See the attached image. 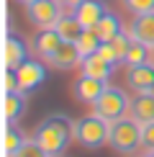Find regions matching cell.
I'll list each match as a JSON object with an SVG mask.
<instances>
[{"label": "cell", "mask_w": 154, "mask_h": 157, "mask_svg": "<svg viewBox=\"0 0 154 157\" xmlns=\"http://www.w3.org/2000/svg\"><path fill=\"white\" fill-rule=\"evenodd\" d=\"M3 59H5V67L18 70L26 59H28V47H26L18 36H8L5 39V57Z\"/></svg>", "instance_id": "9a60e30c"}, {"label": "cell", "mask_w": 154, "mask_h": 157, "mask_svg": "<svg viewBox=\"0 0 154 157\" xmlns=\"http://www.w3.org/2000/svg\"><path fill=\"white\" fill-rule=\"evenodd\" d=\"M146 157H154V155H146Z\"/></svg>", "instance_id": "4dcf8cb0"}, {"label": "cell", "mask_w": 154, "mask_h": 157, "mask_svg": "<svg viewBox=\"0 0 154 157\" xmlns=\"http://www.w3.org/2000/svg\"><path fill=\"white\" fill-rule=\"evenodd\" d=\"M3 113H5V124H16L26 113V93L23 90L5 93V98H3Z\"/></svg>", "instance_id": "2e32d148"}, {"label": "cell", "mask_w": 154, "mask_h": 157, "mask_svg": "<svg viewBox=\"0 0 154 157\" xmlns=\"http://www.w3.org/2000/svg\"><path fill=\"white\" fill-rule=\"evenodd\" d=\"M59 157H62V155H59Z\"/></svg>", "instance_id": "1f68e13d"}, {"label": "cell", "mask_w": 154, "mask_h": 157, "mask_svg": "<svg viewBox=\"0 0 154 157\" xmlns=\"http://www.w3.org/2000/svg\"><path fill=\"white\" fill-rule=\"evenodd\" d=\"M128 113H131L139 124L154 121V93H136L131 98V108H128Z\"/></svg>", "instance_id": "7c38bea8"}, {"label": "cell", "mask_w": 154, "mask_h": 157, "mask_svg": "<svg viewBox=\"0 0 154 157\" xmlns=\"http://www.w3.org/2000/svg\"><path fill=\"white\" fill-rule=\"evenodd\" d=\"M26 18L36 29H54L62 18V3L59 0H31L26 3Z\"/></svg>", "instance_id": "5b68a950"}, {"label": "cell", "mask_w": 154, "mask_h": 157, "mask_svg": "<svg viewBox=\"0 0 154 157\" xmlns=\"http://www.w3.org/2000/svg\"><path fill=\"white\" fill-rule=\"evenodd\" d=\"M16 90H21L18 72L13 67H5V72H3V93H16Z\"/></svg>", "instance_id": "484cf974"}, {"label": "cell", "mask_w": 154, "mask_h": 157, "mask_svg": "<svg viewBox=\"0 0 154 157\" xmlns=\"http://www.w3.org/2000/svg\"><path fill=\"white\" fill-rule=\"evenodd\" d=\"M54 29H57V34H59L64 41H77V39H80V34L85 31V26L77 21L75 13H62V18L57 21Z\"/></svg>", "instance_id": "e0dca14e"}, {"label": "cell", "mask_w": 154, "mask_h": 157, "mask_svg": "<svg viewBox=\"0 0 154 157\" xmlns=\"http://www.w3.org/2000/svg\"><path fill=\"white\" fill-rule=\"evenodd\" d=\"M113 49H116V54L121 57V62L126 59V54H128V49H131V44H134V36H131V31H121L118 36L113 39Z\"/></svg>", "instance_id": "603a6c76"}, {"label": "cell", "mask_w": 154, "mask_h": 157, "mask_svg": "<svg viewBox=\"0 0 154 157\" xmlns=\"http://www.w3.org/2000/svg\"><path fill=\"white\" fill-rule=\"evenodd\" d=\"M98 54L103 57V59H108L111 64H121V57L116 54V49H113V44H111V41H103L100 47H98Z\"/></svg>", "instance_id": "4316f807"}, {"label": "cell", "mask_w": 154, "mask_h": 157, "mask_svg": "<svg viewBox=\"0 0 154 157\" xmlns=\"http://www.w3.org/2000/svg\"><path fill=\"white\" fill-rule=\"evenodd\" d=\"M108 144H111L118 155H136L141 149V124L134 119L131 113L111 121Z\"/></svg>", "instance_id": "7a4b0ae2"}, {"label": "cell", "mask_w": 154, "mask_h": 157, "mask_svg": "<svg viewBox=\"0 0 154 157\" xmlns=\"http://www.w3.org/2000/svg\"><path fill=\"white\" fill-rule=\"evenodd\" d=\"M128 108H131V98L123 93V88L108 85V88L103 90V95L90 106V113L100 116V119H105V121H116V119H121V116H126Z\"/></svg>", "instance_id": "277c9868"}, {"label": "cell", "mask_w": 154, "mask_h": 157, "mask_svg": "<svg viewBox=\"0 0 154 157\" xmlns=\"http://www.w3.org/2000/svg\"><path fill=\"white\" fill-rule=\"evenodd\" d=\"M75 44H77V49H80V54H82V57H87V54H95L103 41H100V36L95 34V29H85Z\"/></svg>", "instance_id": "ffe728a7"}, {"label": "cell", "mask_w": 154, "mask_h": 157, "mask_svg": "<svg viewBox=\"0 0 154 157\" xmlns=\"http://www.w3.org/2000/svg\"><path fill=\"white\" fill-rule=\"evenodd\" d=\"M152 59V47H146L144 41H136L134 39V44H131V49H128V54H126V67H131V64H144V62H149Z\"/></svg>", "instance_id": "44dd1931"}, {"label": "cell", "mask_w": 154, "mask_h": 157, "mask_svg": "<svg viewBox=\"0 0 154 157\" xmlns=\"http://www.w3.org/2000/svg\"><path fill=\"white\" fill-rule=\"evenodd\" d=\"M72 13L77 16V21L85 26V29H95L98 21L105 16L108 10H105V5H103L100 0H85V3H82L77 10H72Z\"/></svg>", "instance_id": "4fadbf2b"}, {"label": "cell", "mask_w": 154, "mask_h": 157, "mask_svg": "<svg viewBox=\"0 0 154 157\" xmlns=\"http://www.w3.org/2000/svg\"><path fill=\"white\" fill-rule=\"evenodd\" d=\"M113 70H116V64H111L108 59H103L98 52L82 57V62H80V72L82 75H93V77H100V80H108V77L113 75Z\"/></svg>", "instance_id": "8fae6325"}, {"label": "cell", "mask_w": 154, "mask_h": 157, "mask_svg": "<svg viewBox=\"0 0 154 157\" xmlns=\"http://www.w3.org/2000/svg\"><path fill=\"white\" fill-rule=\"evenodd\" d=\"M128 31H131V36L136 39V41H144L146 47H154V10L134 16Z\"/></svg>", "instance_id": "30bf717a"}, {"label": "cell", "mask_w": 154, "mask_h": 157, "mask_svg": "<svg viewBox=\"0 0 154 157\" xmlns=\"http://www.w3.org/2000/svg\"><path fill=\"white\" fill-rule=\"evenodd\" d=\"M59 3H62V8H67V10H77L85 0H59Z\"/></svg>", "instance_id": "83f0119b"}, {"label": "cell", "mask_w": 154, "mask_h": 157, "mask_svg": "<svg viewBox=\"0 0 154 157\" xmlns=\"http://www.w3.org/2000/svg\"><path fill=\"white\" fill-rule=\"evenodd\" d=\"M123 8L134 16L139 13H152L154 10V0H123Z\"/></svg>", "instance_id": "d4e9b609"}, {"label": "cell", "mask_w": 154, "mask_h": 157, "mask_svg": "<svg viewBox=\"0 0 154 157\" xmlns=\"http://www.w3.org/2000/svg\"><path fill=\"white\" fill-rule=\"evenodd\" d=\"M126 85L134 93H154V62L131 64L126 72Z\"/></svg>", "instance_id": "52a82bcc"}, {"label": "cell", "mask_w": 154, "mask_h": 157, "mask_svg": "<svg viewBox=\"0 0 154 157\" xmlns=\"http://www.w3.org/2000/svg\"><path fill=\"white\" fill-rule=\"evenodd\" d=\"M62 41H64V39L57 34V29H38V34L34 36V52L41 54V59H46Z\"/></svg>", "instance_id": "5bb4252c"}, {"label": "cell", "mask_w": 154, "mask_h": 157, "mask_svg": "<svg viewBox=\"0 0 154 157\" xmlns=\"http://www.w3.org/2000/svg\"><path fill=\"white\" fill-rule=\"evenodd\" d=\"M105 88H108V85H105V80H100V77L80 75L72 82V95H75L77 103H90V106H93V103L103 95V90H105Z\"/></svg>", "instance_id": "8992f818"}, {"label": "cell", "mask_w": 154, "mask_h": 157, "mask_svg": "<svg viewBox=\"0 0 154 157\" xmlns=\"http://www.w3.org/2000/svg\"><path fill=\"white\" fill-rule=\"evenodd\" d=\"M46 62L54 70H75V67H80L82 54H80V49H77L75 41H62L59 47L46 57Z\"/></svg>", "instance_id": "ba28073f"}, {"label": "cell", "mask_w": 154, "mask_h": 157, "mask_svg": "<svg viewBox=\"0 0 154 157\" xmlns=\"http://www.w3.org/2000/svg\"><path fill=\"white\" fill-rule=\"evenodd\" d=\"M121 31H123V26H121L118 16H113V13H105L98 21V26H95V34L100 36V41H113Z\"/></svg>", "instance_id": "ac0fdd59"}, {"label": "cell", "mask_w": 154, "mask_h": 157, "mask_svg": "<svg viewBox=\"0 0 154 157\" xmlns=\"http://www.w3.org/2000/svg\"><path fill=\"white\" fill-rule=\"evenodd\" d=\"M8 157H49V155H46V149H44L34 136H31V139H26L23 144L18 147L13 155H8Z\"/></svg>", "instance_id": "7402d4cb"}, {"label": "cell", "mask_w": 154, "mask_h": 157, "mask_svg": "<svg viewBox=\"0 0 154 157\" xmlns=\"http://www.w3.org/2000/svg\"><path fill=\"white\" fill-rule=\"evenodd\" d=\"M16 72H18V82H21V90H23V93L36 90L38 85L46 80V67H44L41 62H36V59H26Z\"/></svg>", "instance_id": "9c48e42d"}, {"label": "cell", "mask_w": 154, "mask_h": 157, "mask_svg": "<svg viewBox=\"0 0 154 157\" xmlns=\"http://www.w3.org/2000/svg\"><path fill=\"white\" fill-rule=\"evenodd\" d=\"M108 134H111V121L95 113H87L75 121V142L85 149H100L103 144H108Z\"/></svg>", "instance_id": "3957f363"}, {"label": "cell", "mask_w": 154, "mask_h": 157, "mask_svg": "<svg viewBox=\"0 0 154 157\" xmlns=\"http://www.w3.org/2000/svg\"><path fill=\"white\" fill-rule=\"evenodd\" d=\"M152 62H154V47H152Z\"/></svg>", "instance_id": "f1b7e54d"}, {"label": "cell", "mask_w": 154, "mask_h": 157, "mask_svg": "<svg viewBox=\"0 0 154 157\" xmlns=\"http://www.w3.org/2000/svg\"><path fill=\"white\" fill-rule=\"evenodd\" d=\"M141 149L146 155H154V121L141 124Z\"/></svg>", "instance_id": "cb8c5ba5"}, {"label": "cell", "mask_w": 154, "mask_h": 157, "mask_svg": "<svg viewBox=\"0 0 154 157\" xmlns=\"http://www.w3.org/2000/svg\"><path fill=\"white\" fill-rule=\"evenodd\" d=\"M21 3H31V0H21Z\"/></svg>", "instance_id": "f546056e"}, {"label": "cell", "mask_w": 154, "mask_h": 157, "mask_svg": "<svg viewBox=\"0 0 154 157\" xmlns=\"http://www.w3.org/2000/svg\"><path fill=\"white\" fill-rule=\"evenodd\" d=\"M34 139L46 149L49 157H59L75 139V121H69L64 113H51L34 129Z\"/></svg>", "instance_id": "6da1fadb"}, {"label": "cell", "mask_w": 154, "mask_h": 157, "mask_svg": "<svg viewBox=\"0 0 154 157\" xmlns=\"http://www.w3.org/2000/svg\"><path fill=\"white\" fill-rule=\"evenodd\" d=\"M26 139H28V136L23 134V129L13 126V124H5V132H3V149H5V157L13 155Z\"/></svg>", "instance_id": "d6986e66"}]
</instances>
